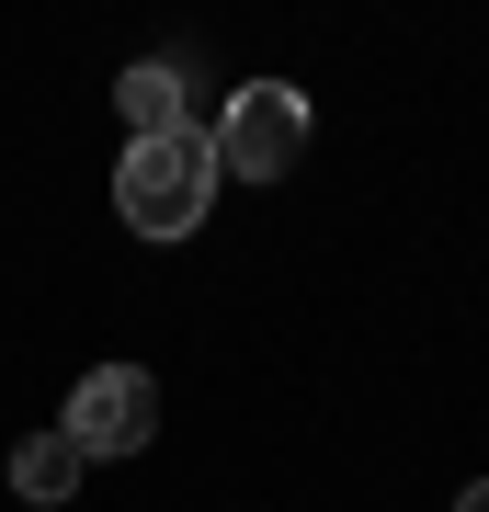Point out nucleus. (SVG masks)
<instances>
[{
    "instance_id": "f257e3e1",
    "label": "nucleus",
    "mask_w": 489,
    "mask_h": 512,
    "mask_svg": "<svg viewBox=\"0 0 489 512\" xmlns=\"http://www.w3.org/2000/svg\"><path fill=\"white\" fill-rule=\"evenodd\" d=\"M217 137L205 126H171V137H126V160H114V217L137 239H194L205 205H217Z\"/></svg>"
},
{
    "instance_id": "f03ea898",
    "label": "nucleus",
    "mask_w": 489,
    "mask_h": 512,
    "mask_svg": "<svg viewBox=\"0 0 489 512\" xmlns=\"http://www.w3.org/2000/svg\"><path fill=\"white\" fill-rule=\"evenodd\" d=\"M205 137H217L228 183H285V171L308 160V92H296V80H239Z\"/></svg>"
},
{
    "instance_id": "7ed1b4c3",
    "label": "nucleus",
    "mask_w": 489,
    "mask_h": 512,
    "mask_svg": "<svg viewBox=\"0 0 489 512\" xmlns=\"http://www.w3.org/2000/svg\"><path fill=\"white\" fill-rule=\"evenodd\" d=\"M57 433L80 444V467H114V456H148V433H160V376H148V365H91Z\"/></svg>"
},
{
    "instance_id": "20e7f679",
    "label": "nucleus",
    "mask_w": 489,
    "mask_h": 512,
    "mask_svg": "<svg viewBox=\"0 0 489 512\" xmlns=\"http://www.w3.org/2000/svg\"><path fill=\"white\" fill-rule=\"evenodd\" d=\"M114 114H126V137H171V126H194V92H182L171 57H137V69L114 80Z\"/></svg>"
},
{
    "instance_id": "39448f33",
    "label": "nucleus",
    "mask_w": 489,
    "mask_h": 512,
    "mask_svg": "<svg viewBox=\"0 0 489 512\" xmlns=\"http://www.w3.org/2000/svg\"><path fill=\"white\" fill-rule=\"evenodd\" d=\"M80 478H91V467H80L69 433H23V444H12V490H23V501H69Z\"/></svg>"
},
{
    "instance_id": "423d86ee",
    "label": "nucleus",
    "mask_w": 489,
    "mask_h": 512,
    "mask_svg": "<svg viewBox=\"0 0 489 512\" xmlns=\"http://www.w3.org/2000/svg\"><path fill=\"white\" fill-rule=\"evenodd\" d=\"M455 512H489V478H478V490H467V501H455Z\"/></svg>"
}]
</instances>
